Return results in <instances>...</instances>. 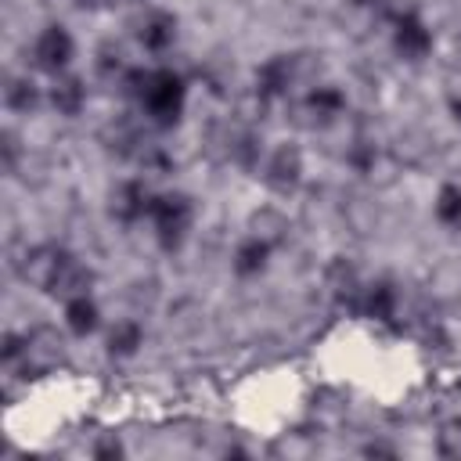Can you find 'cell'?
I'll list each match as a JSON object with an SVG mask.
<instances>
[{
    "instance_id": "obj_1",
    "label": "cell",
    "mask_w": 461,
    "mask_h": 461,
    "mask_svg": "<svg viewBox=\"0 0 461 461\" xmlns=\"http://www.w3.org/2000/svg\"><path fill=\"white\" fill-rule=\"evenodd\" d=\"M137 101L155 126H173L184 112V79L173 68H151Z\"/></svg>"
},
{
    "instance_id": "obj_2",
    "label": "cell",
    "mask_w": 461,
    "mask_h": 461,
    "mask_svg": "<svg viewBox=\"0 0 461 461\" xmlns=\"http://www.w3.org/2000/svg\"><path fill=\"white\" fill-rule=\"evenodd\" d=\"M148 216H151V223H155V238H158V245H162V249H180V241H184L187 230H191L194 205H191V198L180 194V191L151 194Z\"/></svg>"
},
{
    "instance_id": "obj_3",
    "label": "cell",
    "mask_w": 461,
    "mask_h": 461,
    "mask_svg": "<svg viewBox=\"0 0 461 461\" xmlns=\"http://www.w3.org/2000/svg\"><path fill=\"white\" fill-rule=\"evenodd\" d=\"M65 259H68V256H65L61 249H54V245H36V249H29V252L22 256L18 274H22L25 285H32V288H40V292H50L54 281H58V274H61V267H65Z\"/></svg>"
},
{
    "instance_id": "obj_4",
    "label": "cell",
    "mask_w": 461,
    "mask_h": 461,
    "mask_svg": "<svg viewBox=\"0 0 461 461\" xmlns=\"http://www.w3.org/2000/svg\"><path fill=\"white\" fill-rule=\"evenodd\" d=\"M342 108H346L342 90H339V86H328V83L310 86L306 97L295 104L303 126H331V122L342 115Z\"/></svg>"
},
{
    "instance_id": "obj_5",
    "label": "cell",
    "mask_w": 461,
    "mask_h": 461,
    "mask_svg": "<svg viewBox=\"0 0 461 461\" xmlns=\"http://www.w3.org/2000/svg\"><path fill=\"white\" fill-rule=\"evenodd\" d=\"M263 180L270 191H281V194L295 191L303 180V151L295 144H277L263 166Z\"/></svg>"
},
{
    "instance_id": "obj_6",
    "label": "cell",
    "mask_w": 461,
    "mask_h": 461,
    "mask_svg": "<svg viewBox=\"0 0 461 461\" xmlns=\"http://www.w3.org/2000/svg\"><path fill=\"white\" fill-rule=\"evenodd\" d=\"M324 292L335 306H346V310H360V295H364V285H360V274L349 259H331L328 270H324Z\"/></svg>"
},
{
    "instance_id": "obj_7",
    "label": "cell",
    "mask_w": 461,
    "mask_h": 461,
    "mask_svg": "<svg viewBox=\"0 0 461 461\" xmlns=\"http://www.w3.org/2000/svg\"><path fill=\"white\" fill-rule=\"evenodd\" d=\"M72 36H68V29L65 25H47L40 36H36V43H32V61L43 68V72H61L68 61H72Z\"/></svg>"
},
{
    "instance_id": "obj_8",
    "label": "cell",
    "mask_w": 461,
    "mask_h": 461,
    "mask_svg": "<svg viewBox=\"0 0 461 461\" xmlns=\"http://www.w3.org/2000/svg\"><path fill=\"white\" fill-rule=\"evenodd\" d=\"M393 47H396V54L403 61H421L432 50V32L425 29V22L418 14H403V18H396Z\"/></svg>"
},
{
    "instance_id": "obj_9",
    "label": "cell",
    "mask_w": 461,
    "mask_h": 461,
    "mask_svg": "<svg viewBox=\"0 0 461 461\" xmlns=\"http://www.w3.org/2000/svg\"><path fill=\"white\" fill-rule=\"evenodd\" d=\"M148 205H151V194L144 191L140 180H122V184H115L112 194H108V212H112V220H119V223H133V220L148 216Z\"/></svg>"
},
{
    "instance_id": "obj_10",
    "label": "cell",
    "mask_w": 461,
    "mask_h": 461,
    "mask_svg": "<svg viewBox=\"0 0 461 461\" xmlns=\"http://www.w3.org/2000/svg\"><path fill=\"white\" fill-rule=\"evenodd\" d=\"M47 101L58 115H79L83 104H86V86L79 76H54L50 90H47Z\"/></svg>"
},
{
    "instance_id": "obj_11",
    "label": "cell",
    "mask_w": 461,
    "mask_h": 461,
    "mask_svg": "<svg viewBox=\"0 0 461 461\" xmlns=\"http://www.w3.org/2000/svg\"><path fill=\"white\" fill-rule=\"evenodd\" d=\"M137 36H140V43H144L148 50L162 54V50H169L173 40H176V18H173L169 11H151V14H144Z\"/></svg>"
},
{
    "instance_id": "obj_12",
    "label": "cell",
    "mask_w": 461,
    "mask_h": 461,
    "mask_svg": "<svg viewBox=\"0 0 461 461\" xmlns=\"http://www.w3.org/2000/svg\"><path fill=\"white\" fill-rule=\"evenodd\" d=\"M249 234H252V238H259L263 245L277 249V245L288 238V220H285V212H281V209L263 205V209H256V212L249 216Z\"/></svg>"
},
{
    "instance_id": "obj_13",
    "label": "cell",
    "mask_w": 461,
    "mask_h": 461,
    "mask_svg": "<svg viewBox=\"0 0 461 461\" xmlns=\"http://www.w3.org/2000/svg\"><path fill=\"white\" fill-rule=\"evenodd\" d=\"M90 285H94L90 267H83V263H76V259L68 256L65 267H61V274H58V281H54V288H50V295H58V299L68 303V299H76V295H86Z\"/></svg>"
},
{
    "instance_id": "obj_14",
    "label": "cell",
    "mask_w": 461,
    "mask_h": 461,
    "mask_svg": "<svg viewBox=\"0 0 461 461\" xmlns=\"http://www.w3.org/2000/svg\"><path fill=\"white\" fill-rule=\"evenodd\" d=\"M393 310H396V292H393L389 281H375V285L364 288V295H360V313H364V317H371V321H389Z\"/></svg>"
},
{
    "instance_id": "obj_15",
    "label": "cell",
    "mask_w": 461,
    "mask_h": 461,
    "mask_svg": "<svg viewBox=\"0 0 461 461\" xmlns=\"http://www.w3.org/2000/svg\"><path fill=\"white\" fill-rule=\"evenodd\" d=\"M65 324L72 335H90L97 324H101V313H97V303L90 295H76L65 303Z\"/></svg>"
},
{
    "instance_id": "obj_16",
    "label": "cell",
    "mask_w": 461,
    "mask_h": 461,
    "mask_svg": "<svg viewBox=\"0 0 461 461\" xmlns=\"http://www.w3.org/2000/svg\"><path fill=\"white\" fill-rule=\"evenodd\" d=\"M267 256H270V245H263L259 238H245L234 252V274L238 277H256L263 267H267Z\"/></svg>"
},
{
    "instance_id": "obj_17",
    "label": "cell",
    "mask_w": 461,
    "mask_h": 461,
    "mask_svg": "<svg viewBox=\"0 0 461 461\" xmlns=\"http://www.w3.org/2000/svg\"><path fill=\"white\" fill-rule=\"evenodd\" d=\"M58 357H61V339H58V331L40 328V331H32V335H29L25 360H29L32 367H50Z\"/></svg>"
},
{
    "instance_id": "obj_18",
    "label": "cell",
    "mask_w": 461,
    "mask_h": 461,
    "mask_svg": "<svg viewBox=\"0 0 461 461\" xmlns=\"http://www.w3.org/2000/svg\"><path fill=\"white\" fill-rule=\"evenodd\" d=\"M140 342H144V331H140V324L137 321H115L112 324V331H108V353L112 357H133L137 349H140Z\"/></svg>"
},
{
    "instance_id": "obj_19",
    "label": "cell",
    "mask_w": 461,
    "mask_h": 461,
    "mask_svg": "<svg viewBox=\"0 0 461 461\" xmlns=\"http://www.w3.org/2000/svg\"><path fill=\"white\" fill-rule=\"evenodd\" d=\"M4 104H7L11 112H32V108L40 104V90H36V83L25 79V76H11L7 86H4Z\"/></svg>"
},
{
    "instance_id": "obj_20",
    "label": "cell",
    "mask_w": 461,
    "mask_h": 461,
    "mask_svg": "<svg viewBox=\"0 0 461 461\" xmlns=\"http://www.w3.org/2000/svg\"><path fill=\"white\" fill-rule=\"evenodd\" d=\"M429 151H432V140H429L421 130H407V133H400V140H396V148H393L396 162H403V166H418V162H425Z\"/></svg>"
},
{
    "instance_id": "obj_21",
    "label": "cell",
    "mask_w": 461,
    "mask_h": 461,
    "mask_svg": "<svg viewBox=\"0 0 461 461\" xmlns=\"http://www.w3.org/2000/svg\"><path fill=\"white\" fill-rule=\"evenodd\" d=\"M436 220L450 230H461V187L457 184H443L436 194Z\"/></svg>"
},
{
    "instance_id": "obj_22",
    "label": "cell",
    "mask_w": 461,
    "mask_h": 461,
    "mask_svg": "<svg viewBox=\"0 0 461 461\" xmlns=\"http://www.w3.org/2000/svg\"><path fill=\"white\" fill-rule=\"evenodd\" d=\"M429 292H432L439 303L457 299V295H461V267H454V263L436 267V274H432V281H429Z\"/></svg>"
},
{
    "instance_id": "obj_23",
    "label": "cell",
    "mask_w": 461,
    "mask_h": 461,
    "mask_svg": "<svg viewBox=\"0 0 461 461\" xmlns=\"http://www.w3.org/2000/svg\"><path fill=\"white\" fill-rule=\"evenodd\" d=\"M259 151H263V140H259L252 130H241V133L230 137V155H234V162L256 166V162H259Z\"/></svg>"
},
{
    "instance_id": "obj_24",
    "label": "cell",
    "mask_w": 461,
    "mask_h": 461,
    "mask_svg": "<svg viewBox=\"0 0 461 461\" xmlns=\"http://www.w3.org/2000/svg\"><path fill=\"white\" fill-rule=\"evenodd\" d=\"M439 454L461 457V421H450V425L439 432Z\"/></svg>"
},
{
    "instance_id": "obj_25",
    "label": "cell",
    "mask_w": 461,
    "mask_h": 461,
    "mask_svg": "<svg viewBox=\"0 0 461 461\" xmlns=\"http://www.w3.org/2000/svg\"><path fill=\"white\" fill-rule=\"evenodd\" d=\"M25 349H29V335L22 339V335L7 331V335H4V349H0V357H4V364H14L18 357H25Z\"/></svg>"
},
{
    "instance_id": "obj_26",
    "label": "cell",
    "mask_w": 461,
    "mask_h": 461,
    "mask_svg": "<svg viewBox=\"0 0 461 461\" xmlns=\"http://www.w3.org/2000/svg\"><path fill=\"white\" fill-rule=\"evenodd\" d=\"M97 68H101V72H112V68L119 72V68H122V50H119V47H101Z\"/></svg>"
},
{
    "instance_id": "obj_27",
    "label": "cell",
    "mask_w": 461,
    "mask_h": 461,
    "mask_svg": "<svg viewBox=\"0 0 461 461\" xmlns=\"http://www.w3.org/2000/svg\"><path fill=\"white\" fill-rule=\"evenodd\" d=\"M14 158H18V140H14V133L7 130V133H4V166L11 169V166H14Z\"/></svg>"
},
{
    "instance_id": "obj_28",
    "label": "cell",
    "mask_w": 461,
    "mask_h": 461,
    "mask_svg": "<svg viewBox=\"0 0 461 461\" xmlns=\"http://www.w3.org/2000/svg\"><path fill=\"white\" fill-rule=\"evenodd\" d=\"M94 454H97V457H119V454H122V447H119L115 439H101Z\"/></svg>"
},
{
    "instance_id": "obj_29",
    "label": "cell",
    "mask_w": 461,
    "mask_h": 461,
    "mask_svg": "<svg viewBox=\"0 0 461 461\" xmlns=\"http://www.w3.org/2000/svg\"><path fill=\"white\" fill-rule=\"evenodd\" d=\"M450 112L461 119V90H454V94H450Z\"/></svg>"
}]
</instances>
